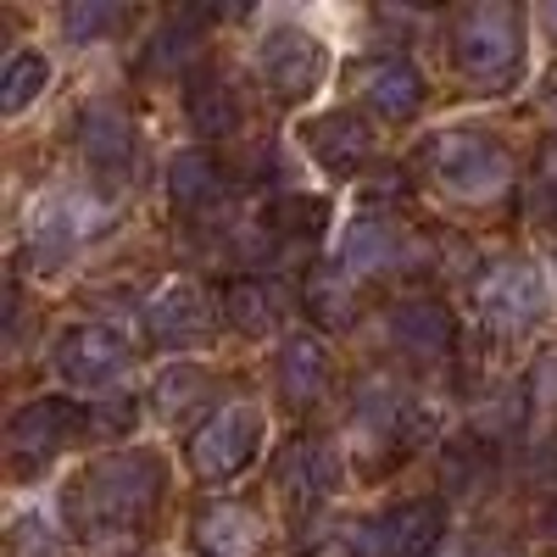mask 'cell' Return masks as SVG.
<instances>
[{
	"mask_svg": "<svg viewBox=\"0 0 557 557\" xmlns=\"http://www.w3.org/2000/svg\"><path fill=\"white\" fill-rule=\"evenodd\" d=\"M273 407L262 396H228L178 441V469L201 496H223L240 491L262 462H273Z\"/></svg>",
	"mask_w": 557,
	"mask_h": 557,
	"instance_id": "11",
	"label": "cell"
},
{
	"mask_svg": "<svg viewBox=\"0 0 557 557\" xmlns=\"http://www.w3.org/2000/svg\"><path fill=\"white\" fill-rule=\"evenodd\" d=\"M346 84H351V101L391 134L418 128L435 107V78L418 62V51H362L346 67Z\"/></svg>",
	"mask_w": 557,
	"mask_h": 557,
	"instance_id": "19",
	"label": "cell"
},
{
	"mask_svg": "<svg viewBox=\"0 0 557 557\" xmlns=\"http://www.w3.org/2000/svg\"><path fill=\"white\" fill-rule=\"evenodd\" d=\"M462 301H469L474 335L496 346H541V335L557 323V290L541 251H491L469 273Z\"/></svg>",
	"mask_w": 557,
	"mask_h": 557,
	"instance_id": "9",
	"label": "cell"
},
{
	"mask_svg": "<svg viewBox=\"0 0 557 557\" xmlns=\"http://www.w3.org/2000/svg\"><path fill=\"white\" fill-rule=\"evenodd\" d=\"M117 235H123V196L101 190V184L84 178V173L57 178L28 201V212L17 223L12 268L28 285H57V278L84 268V257H96Z\"/></svg>",
	"mask_w": 557,
	"mask_h": 557,
	"instance_id": "5",
	"label": "cell"
},
{
	"mask_svg": "<svg viewBox=\"0 0 557 557\" xmlns=\"http://www.w3.org/2000/svg\"><path fill=\"white\" fill-rule=\"evenodd\" d=\"M530 462H535V474H541V491H557V418H552V424H541V435L530 446Z\"/></svg>",
	"mask_w": 557,
	"mask_h": 557,
	"instance_id": "30",
	"label": "cell"
},
{
	"mask_svg": "<svg viewBox=\"0 0 557 557\" xmlns=\"http://www.w3.org/2000/svg\"><path fill=\"white\" fill-rule=\"evenodd\" d=\"M524 541H530V552H546V557H557V491H541V496L530 502Z\"/></svg>",
	"mask_w": 557,
	"mask_h": 557,
	"instance_id": "29",
	"label": "cell"
},
{
	"mask_svg": "<svg viewBox=\"0 0 557 557\" xmlns=\"http://www.w3.org/2000/svg\"><path fill=\"white\" fill-rule=\"evenodd\" d=\"M268 407L278 418H290V424H318L323 407H341L335 391H341V362H335V341L307 330V323H296V330L268 346Z\"/></svg>",
	"mask_w": 557,
	"mask_h": 557,
	"instance_id": "18",
	"label": "cell"
},
{
	"mask_svg": "<svg viewBox=\"0 0 557 557\" xmlns=\"http://www.w3.org/2000/svg\"><path fill=\"white\" fill-rule=\"evenodd\" d=\"M541 257H546V273H552V290H557V240H546Z\"/></svg>",
	"mask_w": 557,
	"mask_h": 557,
	"instance_id": "32",
	"label": "cell"
},
{
	"mask_svg": "<svg viewBox=\"0 0 557 557\" xmlns=\"http://www.w3.org/2000/svg\"><path fill=\"white\" fill-rule=\"evenodd\" d=\"M67 139H73V157H78L84 178H96L101 190L128 196L146 184V123H139L134 107L123 96H112V89L84 96L73 107Z\"/></svg>",
	"mask_w": 557,
	"mask_h": 557,
	"instance_id": "16",
	"label": "cell"
},
{
	"mask_svg": "<svg viewBox=\"0 0 557 557\" xmlns=\"http://www.w3.org/2000/svg\"><path fill=\"white\" fill-rule=\"evenodd\" d=\"M552 134H557V96H552Z\"/></svg>",
	"mask_w": 557,
	"mask_h": 557,
	"instance_id": "33",
	"label": "cell"
},
{
	"mask_svg": "<svg viewBox=\"0 0 557 557\" xmlns=\"http://www.w3.org/2000/svg\"><path fill=\"white\" fill-rule=\"evenodd\" d=\"M268 485L273 507L285 513L296 530H335L341 502L357 485L351 474V451L335 424H301L285 435V446L268 462Z\"/></svg>",
	"mask_w": 557,
	"mask_h": 557,
	"instance_id": "10",
	"label": "cell"
},
{
	"mask_svg": "<svg viewBox=\"0 0 557 557\" xmlns=\"http://www.w3.org/2000/svg\"><path fill=\"white\" fill-rule=\"evenodd\" d=\"M268 530H273L268 502H257L246 491L196 496L184 507V552L190 557H257Z\"/></svg>",
	"mask_w": 557,
	"mask_h": 557,
	"instance_id": "22",
	"label": "cell"
},
{
	"mask_svg": "<svg viewBox=\"0 0 557 557\" xmlns=\"http://www.w3.org/2000/svg\"><path fill=\"white\" fill-rule=\"evenodd\" d=\"M178 491V457L157 441L101 446L78 457L51 491V513L84 557H139Z\"/></svg>",
	"mask_w": 557,
	"mask_h": 557,
	"instance_id": "1",
	"label": "cell"
},
{
	"mask_svg": "<svg viewBox=\"0 0 557 557\" xmlns=\"http://www.w3.org/2000/svg\"><path fill=\"white\" fill-rule=\"evenodd\" d=\"M446 557H457V546H451V552H446Z\"/></svg>",
	"mask_w": 557,
	"mask_h": 557,
	"instance_id": "34",
	"label": "cell"
},
{
	"mask_svg": "<svg viewBox=\"0 0 557 557\" xmlns=\"http://www.w3.org/2000/svg\"><path fill=\"white\" fill-rule=\"evenodd\" d=\"M457 541V507L441 491L380 496L335 519V557H446Z\"/></svg>",
	"mask_w": 557,
	"mask_h": 557,
	"instance_id": "12",
	"label": "cell"
},
{
	"mask_svg": "<svg viewBox=\"0 0 557 557\" xmlns=\"http://www.w3.org/2000/svg\"><path fill=\"white\" fill-rule=\"evenodd\" d=\"M430 457H435V491L451 507H485L507 480V462H513V451H502L496 441L474 435L462 418L441 435V446Z\"/></svg>",
	"mask_w": 557,
	"mask_h": 557,
	"instance_id": "24",
	"label": "cell"
},
{
	"mask_svg": "<svg viewBox=\"0 0 557 557\" xmlns=\"http://www.w3.org/2000/svg\"><path fill=\"white\" fill-rule=\"evenodd\" d=\"M51 374H57V391H73L84 401H96L117 385H128V374L139 368L146 346H139V330L134 318H107V312H89V318H67L57 323L51 346Z\"/></svg>",
	"mask_w": 557,
	"mask_h": 557,
	"instance_id": "14",
	"label": "cell"
},
{
	"mask_svg": "<svg viewBox=\"0 0 557 557\" xmlns=\"http://www.w3.org/2000/svg\"><path fill=\"white\" fill-rule=\"evenodd\" d=\"M530 17H535V39L557 57V0H546V7H530Z\"/></svg>",
	"mask_w": 557,
	"mask_h": 557,
	"instance_id": "31",
	"label": "cell"
},
{
	"mask_svg": "<svg viewBox=\"0 0 557 557\" xmlns=\"http://www.w3.org/2000/svg\"><path fill=\"white\" fill-rule=\"evenodd\" d=\"M374 335H380V362L401 368L407 380L451 391L457 401H469V335L474 323L457 312V301L435 285L424 290H391L374 312Z\"/></svg>",
	"mask_w": 557,
	"mask_h": 557,
	"instance_id": "6",
	"label": "cell"
},
{
	"mask_svg": "<svg viewBox=\"0 0 557 557\" xmlns=\"http://www.w3.org/2000/svg\"><path fill=\"white\" fill-rule=\"evenodd\" d=\"M246 73L262 107L307 117L335 78V39L296 12H257L246 39Z\"/></svg>",
	"mask_w": 557,
	"mask_h": 557,
	"instance_id": "8",
	"label": "cell"
},
{
	"mask_svg": "<svg viewBox=\"0 0 557 557\" xmlns=\"http://www.w3.org/2000/svg\"><path fill=\"white\" fill-rule=\"evenodd\" d=\"M178 123L196 146H218V151L240 146V139L251 134V96H246L240 73L223 57H212L190 84L178 89Z\"/></svg>",
	"mask_w": 557,
	"mask_h": 557,
	"instance_id": "21",
	"label": "cell"
},
{
	"mask_svg": "<svg viewBox=\"0 0 557 557\" xmlns=\"http://www.w3.org/2000/svg\"><path fill=\"white\" fill-rule=\"evenodd\" d=\"M134 330H139V346H146L151 357H162V362L218 351L223 346L218 290L201 273H168L146 290V301H139Z\"/></svg>",
	"mask_w": 557,
	"mask_h": 557,
	"instance_id": "15",
	"label": "cell"
},
{
	"mask_svg": "<svg viewBox=\"0 0 557 557\" xmlns=\"http://www.w3.org/2000/svg\"><path fill=\"white\" fill-rule=\"evenodd\" d=\"M212 290L223 312V335H235L246 346H278L301 318L290 273H218Z\"/></svg>",
	"mask_w": 557,
	"mask_h": 557,
	"instance_id": "20",
	"label": "cell"
},
{
	"mask_svg": "<svg viewBox=\"0 0 557 557\" xmlns=\"http://www.w3.org/2000/svg\"><path fill=\"white\" fill-rule=\"evenodd\" d=\"M519 201H524V223L535 228V235L557 240V134H541L535 139Z\"/></svg>",
	"mask_w": 557,
	"mask_h": 557,
	"instance_id": "28",
	"label": "cell"
},
{
	"mask_svg": "<svg viewBox=\"0 0 557 557\" xmlns=\"http://www.w3.org/2000/svg\"><path fill=\"white\" fill-rule=\"evenodd\" d=\"M296 301H301L307 330L330 335V341L362 330V323L380 312V307H368V285H362V278H351V273L335 262V251L318 257V262H307V268L296 273Z\"/></svg>",
	"mask_w": 557,
	"mask_h": 557,
	"instance_id": "25",
	"label": "cell"
},
{
	"mask_svg": "<svg viewBox=\"0 0 557 557\" xmlns=\"http://www.w3.org/2000/svg\"><path fill=\"white\" fill-rule=\"evenodd\" d=\"M157 17L139 7H117V0H67L51 12V28L67 51H107L117 39H139V28H151Z\"/></svg>",
	"mask_w": 557,
	"mask_h": 557,
	"instance_id": "26",
	"label": "cell"
},
{
	"mask_svg": "<svg viewBox=\"0 0 557 557\" xmlns=\"http://www.w3.org/2000/svg\"><path fill=\"white\" fill-rule=\"evenodd\" d=\"M441 57L457 84V96L480 107H502L530 89L535 78V17L513 0H474L441 17Z\"/></svg>",
	"mask_w": 557,
	"mask_h": 557,
	"instance_id": "4",
	"label": "cell"
},
{
	"mask_svg": "<svg viewBox=\"0 0 557 557\" xmlns=\"http://www.w3.org/2000/svg\"><path fill=\"white\" fill-rule=\"evenodd\" d=\"M223 368L207 357H178V362H157L146 380V407L157 430H178V441L190 435L201 418H212L223 407Z\"/></svg>",
	"mask_w": 557,
	"mask_h": 557,
	"instance_id": "23",
	"label": "cell"
},
{
	"mask_svg": "<svg viewBox=\"0 0 557 557\" xmlns=\"http://www.w3.org/2000/svg\"><path fill=\"white\" fill-rule=\"evenodd\" d=\"M401 162L412 168L418 190L451 212H491L524 196V168H530L513 146V134L480 112H462L412 134Z\"/></svg>",
	"mask_w": 557,
	"mask_h": 557,
	"instance_id": "3",
	"label": "cell"
},
{
	"mask_svg": "<svg viewBox=\"0 0 557 557\" xmlns=\"http://www.w3.org/2000/svg\"><path fill=\"white\" fill-rule=\"evenodd\" d=\"M96 407L73 391H34L12 407L7 418V474L17 491L51 480L62 462L89 457L84 446H96Z\"/></svg>",
	"mask_w": 557,
	"mask_h": 557,
	"instance_id": "13",
	"label": "cell"
},
{
	"mask_svg": "<svg viewBox=\"0 0 557 557\" xmlns=\"http://www.w3.org/2000/svg\"><path fill=\"white\" fill-rule=\"evenodd\" d=\"M51 89H57V51L39 39H17L0 62V117L23 123L34 107H45Z\"/></svg>",
	"mask_w": 557,
	"mask_h": 557,
	"instance_id": "27",
	"label": "cell"
},
{
	"mask_svg": "<svg viewBox=\"0 0 557 557\" xmlns=\"http://www.w3.org/2000/svg\"><path fill=\"white\" fill-rule=\"evenodd\" d=\"M335 262L374 285H396V290H424L446 273V235L418 218V212H391V207H357L346 212L341 235H335Z\"/></svg>",
	"mask_w": 557,
	"mask_h": 557,
	"instance_id": "7",
	"label": "cell"
},
{
	"mask_svg": "<svg viewBox=\"0 0 557 557\" xmlns=\"http://www.w3.org/2000/svg\"><path fill=\"white\" fill-rule=\"evenodd\" d=\"M290 146L296 157L330 184V190H357V184L380 168V146H385V128L368 117L357 101H335V107H318L307 117L290 123Z\"/></svg>",
	"mask_w": 557,
	"mask_h": 557,
	"instance_id": "17",
	"label": "cell"
},
{
	"mask_svg": "<svg viewBox=\"0 0 557 557\" xmlns=\"http://www.w3.org/2000/svg\"><path fill=\"white\" fill-rule=\"evenodd\" d=\"M335 430L351 451L357 485H391L401 469H412L424 451L441 446L446 418L430 385L407 380L391 362H368L362 374L346 385L335 407Z\"/></svg>",
	"mask_w": 557,
	"mask_h": 557,
	"instance_id": "2",
	"label": "cell"
}]
</instances>
